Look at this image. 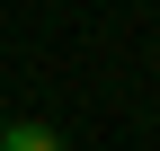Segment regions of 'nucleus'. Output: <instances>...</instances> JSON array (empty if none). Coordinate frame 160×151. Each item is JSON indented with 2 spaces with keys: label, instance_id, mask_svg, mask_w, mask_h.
<instances>
[{
  "label": "nucleus",
  "instance_id": "obj_1",
  "mask_svg": "<svg viewBox=\"0 0 160 151\" xmlns=\"http://www.w3.org/2000/svg\"><path fill=\"white\" fill-rule=\"evenodd\" d=\"M0 151H71V142L53 134V124H36V116H27V124L9 116V124H0Z\"/></svg>",
  "mask_w": 160,
  "mask_h": 151
},
{
  "label": "nucleus",
  "instance_id": "obj_2",
  "mask_svg": "<svg viewBox=\"0 0 160 151\" xmlns=\"http://www.w3.org/2000/svg\"><path fill=\"white\" fill-rule=\"evenodd\" d=\"M0 124H9V116H0Z\"/></svg>",
  "mask_w": 160,
  "mask_h": 151
}]
</instances>
